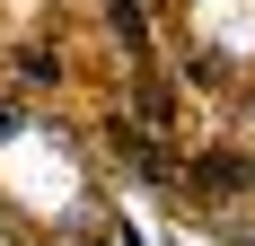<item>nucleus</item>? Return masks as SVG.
Masks as SVG:
<instances>
[{
    "instance_id": "nucleus-2",
    "label": "nucleus",
    "mask_w": 255,
    "mask_h": 246,
    "mask_svg": "<svg viewBox=\"0 0 255 246\" xmlns=\"http://www.w3.org/2000/svg\"><path fill=\"white\" fill-rule=\"evenodd\" d=\"M53 79H62V62H53L44 44H26L18 53V88H53Z\"/></svg>"
},
{
    "instance_id": "nucleus-3",
    "label": "nucleus",
    "mask_w": 255,
    "mask_h": 246,
    "mask_svg": "<svg viewBox=\"0 0 255 246\" xmlns=\"http://www.w3.org/2000/svg\"><path fill=\"white\" fill-rule=\"evenodd\" d=\"M18 132H26V106H9V97H0V141H18Z\"/></svg>"
},
{
    "instance_id": "nucleus-1",
    "label": "nucleus",
    "mask_w": 255,
    "mask_h": 246,
    "mask_svg": "<svg viewBox=\"0 0 255 246\" xmlns=\"http://www.w3.org/2000/svg\"><path fill=\"white\" fill-rule=\"evenodd\" d=\"M194 176H203L211 194H238V185H255V167H247V158H229V149H211V158H203Z\"/></svg>"
}]
</instances>
